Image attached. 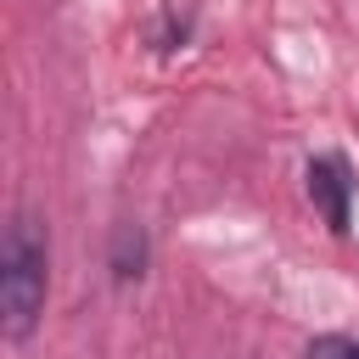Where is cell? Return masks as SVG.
<instances>
[{
    "mask_svg": "<svg viewBox=\"0 0 359 359\" xmlns=\"http://www.w3.org/2000/svg\"><path fill=\"white\" fill-rule=\"evenodd\" d=\"M45 297H50V230L28 208H17L0 230V337L11 348H22L39 331Z\"/></svg>",
    "mask_w": 359,
    "mask_h": 359,
    "instance_id": "cell-1",
    "label": "cell"
},
{
    "mask_svg": "<svg viewBox=\"0 0 359 359\" xmlns=\"http://www.w3.org/2000/svg\"><path fill=\"white\" fill-rule=\"evenodd\" d=\"M303 191H309V202H314V213L325 219L331 236H348L353 230V168H348V157H337V151L309 157Z\"/></svg>",
    "mask_w": 359,
    "mask_h": 359,
    "instance_id": "cell-2",
    "label": "cell"
},
{
    "mask_svg": "<svg viewBox=\"0 0 359 359\" xmlns=\"http://www.w3.org/2000/svg\"><path fill=\"white\" fill-rule=\"evenodd\" d=\"M146 269H151V236H146V224L118 219L112 236H107V275H112V286H140Z\"/></svg>",
    "mask_w": 359,
    "mask_h": 359,
    "instance_id": "cell-3",
    "label": "cell"
},
{
    "mask_svg": "<svg viewBox=\"0 0 359 359\" xmlns=\"http://www.w3.org/2000/svg\"><path fill=\"white\" fill-rule=\"evenodd\" d=\"M180 45H191V11H163L157 17V28H151V50H180Z\"/></svg>",
    "mask_w": 359,
    "mask_h": 359,
    "instance_id": "cell-4",
    "label": "cell"
},
{
    "mask_svg": "<svg viewBox=\"0 0 359 359\" xmlns=\"http://www.w3.org/2000/svg\"><path fill=\"white\" fill-rule=\"evenodd\" d=\"M303 359H359V337H348V331H325V337H314V342L303 348Z\"/></svg>",
    "mask_w": 359,
    "mask_h": 359,
    "instance_id": "cell-5",
    "label": "cell"
}]
</instances>
